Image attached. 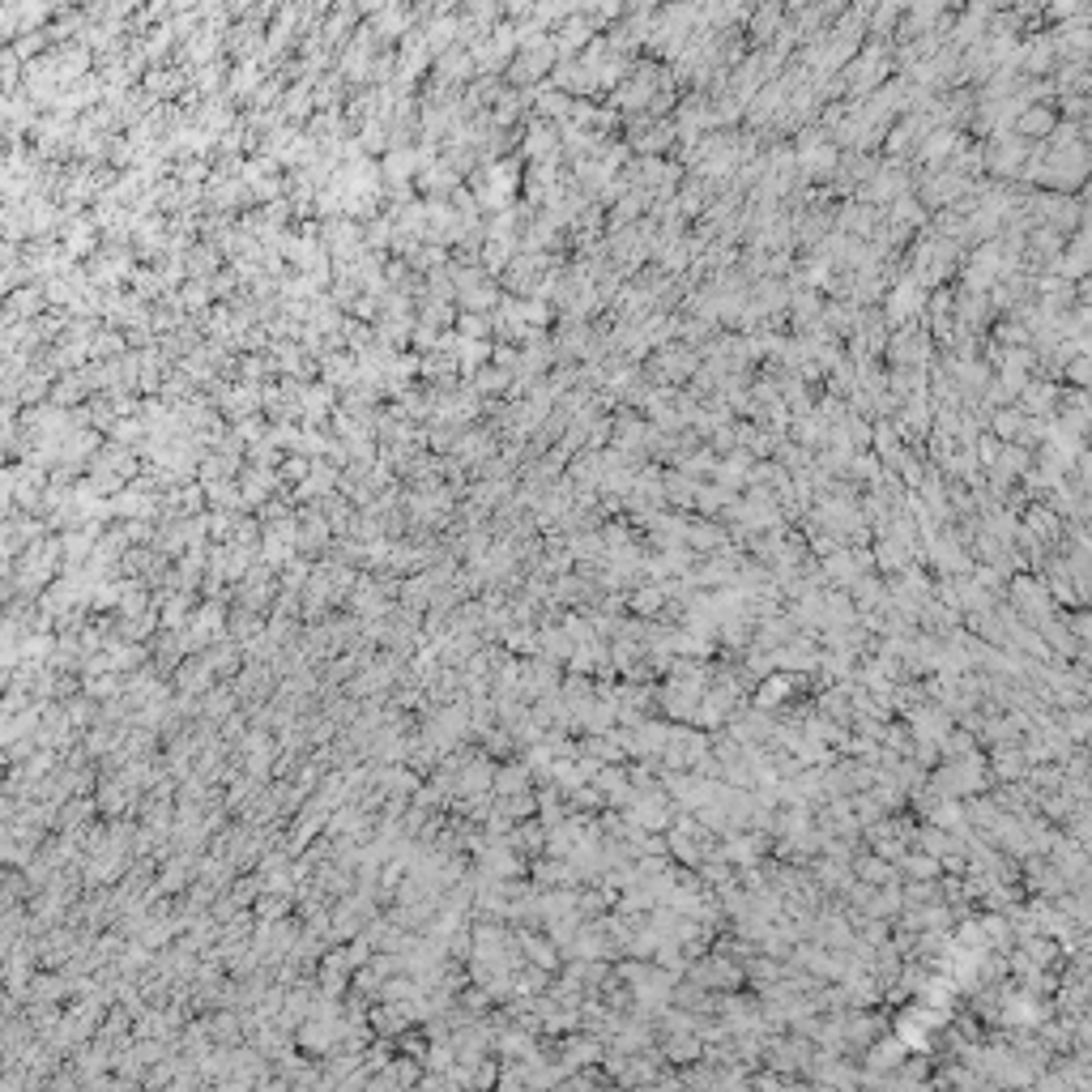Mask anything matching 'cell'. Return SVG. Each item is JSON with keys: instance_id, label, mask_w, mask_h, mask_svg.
Segmentation results:
<instances>
[{"instance_id": "cell-1", "label": "cell", "mask_w": 1092, "mask_h": 1092, "mask_svg": "<svg viewBox=\"0 0 1092 1092\" xmlns=\"http://www.w3.org/2000/svg\"><path fill=\"white\" fill-rule=\"evenodd\" d=\"M1058 128V112L1050 107V103H1032V107H1024L1020 112V120L1011 125V133L1020 136V141H1050Z\"/></svg>"}, {"instance_id": "cell-3", "label": "cell", "mask_w": 1092, "mask_h": 1092, "mask_svg": "<svg viewBox=\"0 0 1092 1092\" xmlns=\"http://www.w3.org/2000/svg\"><path fill=\"white\" fill-rule=\"evenodd\" d=\"M1076 388H1084V393H1092V359L1088 355H1076V359L1067 363V372H1063Z\"/></svg>"}, {"instance_id": "cell-2", "label": "cell", "mask_w": 1092, "mask_h": 1092, "mask_svg": "<svg viewBox=\"0 0 1092 1092\" xmlns=\"http://www.w3.org/2000/svg\"><path fill=\"white\" fill-rule=\"evenodd\" d=\"M1024 414H1020L1016 406H1003L990 414V435L994 440H1003V444H1020V435H1024Z\"/></svg>"}]
</instances>
